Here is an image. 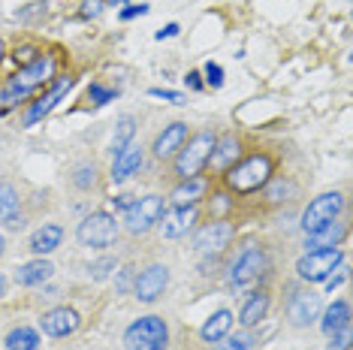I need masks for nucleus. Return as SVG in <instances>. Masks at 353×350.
<instances>
[{"mask_svg": "<svg viewBox=\"0 0 353 350\" xmlns=\"http://www.w3.org/2000/svg\"><path fill=\"white\" fill-rule=\"evenodd\" d=\"M21 196L12 185H0V224H10L12 218H19Z\"/></svg>", "mask_w": 353, "mask_h": 350, "instance_id": "nucleus-29", "label": "nucleus"}, {"mask_svg": "<svg viewBox=\"0 0 353 350\" xmlns=\"http://www.w3.org/2000/svg\"><path fill=\"white\" fill-rule=\"evenodd\" d=\"M272 175H275V161H272L266 151H254V154H248V157H239V161L223 172V185L236 196H251L269 185Z\"/></svg>", "mask_w": 353, "mask_h": 350, "instance_id": "nucleus-1", "label": "nucleus"}, {"mask_svg": "<svg viewBox=\"0 0 353 350\" xmlns=\"http://www.w3.org/2000/svg\"><path fill=\"white\" fill-rule=\"evenodd\" d=\"M94 185H97V166L94 163H82L73 169V187L79 190H91Z\"/></svg>", "mask_w": 353, "mask_h": 350, "instance_id": "nucleus-31", "label": "nucleus"}, {"mask_svg": "<svg viewBox=\"0 0 353 350\" xmlns=\"http://www.w3.org/2000/svg\"><path fill=\"white\" fill-rule=\"evenodd\" d=\"M232 238H236V224L227 218H218V220H208V224L196 229L194 248L203 254V257H214V254H223L230 248Z\"/></svg>", "mask_w": 353, "mask_h": 350, "instance_id": "nucleus-10", "label": "nucleus"}, {"mask_svg": "<svg viewBox=\"0 0 353 350\" xmlns=\"http://www.w3.org/2000/svg\"><path fill=\"white\" fill-rule=\"evenodd\" d=\"M347 238V224L341 220H329L320 229L305 236V251H323V248H341V242Z\"/></svg>", "mask_w": 353, "mask_h": 350, "instance_id": "nucleus-18", "label": "nucleus"}, {"mask_svg": "<svg viewBox=\"0 0 353 350\" xmlns=\"http://www.w3.org/2000/svg\"><path fill=\"white\" fill-rule=\"evenodd\" d=\"M3 54H6V45H3V39H0V61H3Z\"/></svg>", "mask_w": 353, "mask_h": 350, "instance_id": "nucleus-48", "label": "nucleus"}, {"mask_svg": "<svg viewBox=\"0 0 353 350\" xmlns=\"http://www.w3.org/2000/svg\"><path fill=\"white\" fill-rule=\"evenodd\" d=\"M184 142H188V124H184V121H172L170 127H163V130L154 136L151 154H154L157 161H170V157H175V151H179Z\"/></svg>", "mask_w": 353, "mask_h": 350, "instance_id": "nucleus-17", "label": "nucleus"}, {"mask_svg": "<svg viewBox=\"0 0 353 350\" xmlns=\"http://www.w3.org/2000/svg\"><path fill=\"white\" fill-rule=\"evenodd\" d=\"M179 30H181V28H179V25H175V21H172V25H166L163 30H157L154 37H157V39H170V37H175V34H179Z\"/></svg>", "mask_w": 353, "mask_h": 350, "instance_id": "nucleus-42", "label": "nucleus"}, {"mask_svg": "<svg viewBox=\"0 0 353 350\" xmlns=\"http://www.w3.org/2000/svg\"><path fill=\"white\" fill-rule=\"evenodd\" d=\"M94 278H97V281H100V278H106L109 272H106V269H115V260H103V262H94Z\"/></svg>", "mask_w": 353, "mask_h": 350, "instance_id": "nucleus-40", "label": "nucleus"}, {"mask_svg": "<svg viewBox=\"0 0 353 350\" xmlns=\"http://www.w3.org/2000/svg\"><path fill=\"white\" fill-rule=\"evenodd\" d=\"M350 341H353V332H350V323L339 329L335 336H329V350H350Z\"/></svg>", "mask_w": 353, "mask_h": 350, "instance_id": "nucleus-36", "label": "nucleus"}, {"mask_svg": "<svg viewBox=\"0 0 353 350\" xmlns=\"http://www.w3.org/2000/svg\"><path fill=\"white\" fill-rule=\"evenodd\" d=\"M214 142H218V136H214L212 130H199L196 136H188V142H184V145L175 151V157H172L175 175H179L181 181L203 175V169L208 166V161H212Z\"/></svg>", "mask_w": 353, "mask_h": 350, "instance_id": "nucleus-3", "label": "nucleus"}, {"mask_svg": "<svg viewBox=\"0 0 353 350\" xmlns=\"http://www.w3.org/2000/svg\"><path fill=\"white\" fill-rule=\"evenodd\" d=\"M3 293H6V278H3V272H0V299H3Z\"/></svg>", "mask_w": 353, "mask_h": 350, "instance_id": "nucleus-45", "label": "nucleus"}, {"mask_svg": "<svg viewBox=\"0 0 353 350\" xmlns=\"http://www.w3.org/2000/svg\"><path fill=\"white\" fill-rule=\"evenodd\" d=\"M344 212V194H339V190H326V194L314 196L308 205H305L302 218H299V227L302 233H314V229H320L323 224H329V220H339V214Z\"/></svg>", "mask_w": 353, "mask_h": 350, "instance_id": "nucleus-8", "label": "nucleus"}, {"mask_svg": "<svg viewBox=\"0 0 353 350\" xmlns=\"http://www.w3.org/2000/svg\"><path fill=\"white\" fill-rule=\"evenodd\" d=\"M54 275V266L46 257H37L25 262V266L15 269V284H21V287H39V284H46L49 278Z\"/></svg>", "mask_w": 353, "mask_h": 350, "instance_id": "nucleus-22", "label": "nucleus"}, {"mask_svg": "<svg viewBox=\"0 0 353 350\" xmlns=\"http://www.w3.org/2000/svg\"><path fill=\"white\" fill-rule=\"evenodd\" d=\"M232 320H236V317H232L230 308H218V311L199 326V338H203L205 344H218V341L232 329Z\"/></svg>", "mask_w": 353, "mask_h": 350, "instance_id": "nucleus-24", "label": "nucleus"}, {"mask_svg": "<svg viewBox=\"0 0 353 350\" xmlns=\"http://www.w3.org/2000/svg\"><path fill=\"white\" fill-rule=\"evenodd\" d=\"M170 287V269L163 262H151L148 269H142L133 281V296L139 302H157Z\"/></svg>", "mask_w": 353, "mask_h": 350, "instance_id": "nucleus-11", "label": "nucleus"}, {"mask_svg": "<svg viewBox=\"0 0 353 350\" xmlns=\"http://www.w3.org/2000/svg\"><path fill=\"white\" fill-rule=\"evenodd\" d=\"M296 196V185L290 178H278V175H272L269 185H266V200L272 205H281V203H290Z\"/></svg>", "mask_w": 353, "mask_h": 350, "instance_id": "nucleus-27", "label": "nucleus"}, {"mask_svg": "<svg viewBox=\"0 0 353 350\" xmlns=\"http://www.w3.org/2000/svg\"><path fill=\"white\" fill-rule=\"evenodd\" d=\"M157 224L163 238H184L199 224V209L196 205H172V209H163Z\"/></svg>", "mask_w": 353, "mask_h": 350, "instance_id": "nucleus-13", "label": "nucleus"}, {"mask_svg": "<svg viewBox=\"0 0 353 350\" xmlns=\"http://www.w3.org/2000/svg\"><path fill=\"white\" fill-rule=\"evenodd\" d=\"M118 233H121V224L109 212H91L76 227V238L85 248H109V245L118 242Z\"/></svg>", "mask_w": 353, "mask_h": 350, "instance_id": "nucleus-6", "label": "nucleus"}, {"mask_svg": "<svg viewBox=\"0 0 353 350\" xmlns=\"http://www.w3.org/2000/svg\"><path fill=\"white\" fill-rule=\"evenodd\" d=\"M70 88H73V76H58V79H54V82L49 85V91H46L43 97H37V100L28 106V112H25V127H34V124L43 121V118L49 115L63 97H67Z\"/></svg>", "mask_w": 353, "mask_h": 350, "instance_id": "nucleus-12", "label": "nucleus"}, {"mask_svg": "<svg viewBox=\"0 0 353 350\" xmlns=\"http://www.w3.org/2000/svg\"><path fill=\"white\" fill-rule=\"evenodd\" d=\"M130 275H133V269L124 266V269H121V278H118V290H121V293L127 290V284H130Z\"/></svg>", "mask_w": 353, "mask_h": 350, "instance_id": "nucleus-43", "label": "nucleus"}, {"mask_svg": "<svg viewBox=\"0 0 353 350\" xmlns=\"http://www.w3.org/2000/svg\"><path fill=\"white\" fill-rule=\"evenodd\" d=\"M63 242V227L61 224H43L37 229L34 236H30V254L34 257H49L61 248Z\"/></svg>", "mask_w": 353, "mask_h": 350, "instance_id": "nucleus-21", "label": "nucleus"}, {"mask_svg": "<svg viewBox=\"0 0 353 350\" xmlns=\"http://www.w3.org/2000/svg\"><path fill=\"white\" fill-rule=\"evenodd\" d=\"M347 323H350V305L344 299H335L326 311H320V329H323V336H335Z\"/></svg>", "mask_w": 353, "mask_h": 350, "instance_id": "nucleus-25", "label": "nucleus"}, {"mask_svg": "<svg viewBox=\"0 0 353 350\" xmlns=\"http://www.w3.org/2000/svg\"><path fill=\"white\" fill-rule=\"evenodd\" d=\"M170 326L160 314H145L124 329V350H166Z\"/></svg>", "mask_w": 353, "mask_h": 350, "instance_id": "nucleus-4", "label": "nucleus"}, {"mask_svg": "<svg viewBox=\"0 0 353 350\" xmlns=\"http://www.w3.org/2000/svg\"><path fill=\"white\" fill-rule=\"evenodd\" d=\"M344 260L341 248H323V251H305L299 260H296V275L302 278L305 284H323L329 275L335 272V266Z\"/></svg>", "mask_w": 353, "mask_h": 350, "instance_id": "nucleus-7", "label": "nucleus"}, {"mask_svg": "<svg viewBox=\"0 0 353 350\" xmlns=\"http://www.w3.org/2000/svg\"><path fill=\"white\" fill-rule=\"evenodd\" d=\"M130 203H133V196H115V200H112V205H115V209H130Z\"/></svg>", "mask_w": 353, "mask_h": 350, "instance_id": "nucleus-44", "label": "nucleus"}, {"mask_svg": "<svg viewBox=\"0 0 353 350\" xmlns=\"http://www.w3.org/2000/svg\"><path fill=\"white\" fill-rule=\"evenodd\" d=\"M266 269H269L266 248H263V245H256V242H248L245 248L232 257L227 281H230V287H248V284L260 281V278L266 275Z\"/></svg>", "mask_w": 353, "mask_h": 350, "instance_id": "nucleus-5", "label": "nucleus"}, {"mask_svg": "<svg viewBox=\"0 0 353 350\" xmlns=\"http://www.w3.org/2000/svg\"><path fill=\"white\" fill-rule=\"evenodd\" d=\"M256 347V336L251 329H239V332H227L218 344H214V350H254Z\"/></svg>", "mask_w": 353, "mask_h": 350, "instance_id": "nucleus-28", "label": "nucleus"}, {"mask_svg": "<svg viewBox=\"0 0 353 350\" xmlns=\"http://www.w3.org/2000/svg\"><path fill=\"white\" fill-rule=\"evenodd\" d=\"M39 54L43 52H39L37 45H19V49L12 52V58H15V63H19V70H21V67H28V63H34Z\"/></svg>", "mask_w": 353, "mask_h": 350, "instance_id": "nucleus-34", "label": "nucleus"}, {"mask_svg": "<svg viewBox=\"0 0 353 350\" xmlns=\"http://www.w3.org/2000/svg\"><path fill=\"white\" fill-rule=\"evenodd\" d=\"M106 10V0H85L82 3V19H97Z\"/></svg>", "mask_w": 353, "mask_h": 350, "instance_id": "nucleus-38", "label": "nucleus"}, {"mask_svg": "<svg viewBox=\"0 0 353 350\" xmlns=\"http://www.w3.org/2000/svg\"><path fill=\"white\" fill-rule=\"evenodd\" d=\"M145 12H148L145 3H130L127 10H121L118 15H121V21H133V19H139V15H145Z\"/></svg>", "mask_w": 353, "mask_h": 350, "instance_id": "nucleus-39", "label": "nucleus"}, {"mask_svg": "<svg viewBox=\"0 0 353 350\" xmlns=\"http://www.w3.org/2000/svg\"><path fill=\"white\" fill-rule=\"evenodd\" d=\"M239 157H242V142L232 136V133H227V136H218V142H214V151H212L208 166H212L214 172H227Z\"/></svg>", "mask_w": 353, "mask_h": 350, "instance_id": "nucleus-20", "label": "nucleus"}, {"mask_svg": "<svg viewBox=\"0 0 353 350\" xmlns=\"http://www.w3.org/2000/svg\"><path fill=\"white\" fill-rule=\"evenodd\" d=\"M79 326H82V314L70 305H58L39 317V329L49 338H67V336H73Z\"/></svg>", "mask_w": 353, "mask_h": 350, "instance_id": "nucleus-15", "label": "nucleus"}, {"mask_svg": "<svg viewBox=\"0 0 353 350\" xmlns=\"http://www.w3.org/2000/svg\"><path fill=\"white\" fill-rule=\"evenodd\" d=\"M269 308H272L269 290H254L251 296L245 299L242 311H239V323H242V329H254L256 323H263L269 317Z\"/></svg>", "mask_w": 353, "mask_h": 350, "instance_id": "nucleus-19", "label": "nucleus"}, {"mask_svg": "<svg viewBox=\"0 0 353 350\" xmlns=\"http://www.w3.org/2000/svg\"><path fill=\"white\" fill-rule=\"evenodd\" d=\"M54 70H58V58L54 54H39L34 63L21 67L10 82L0 88V103L15 106V103L30 97V91H37V88H49L54 82Z\"/></svg>", "mask_w": 353, "mask_h": 350, "instance_id": "nucleus-2", "label": "nucleus"}, {"mask_svg": "<svg viewBox=\"0 0 353 350\" xmlns=\"http://www.w3.org/2000/svg\"><path fill=\"white\" fill-rule=\"evenodd\" d=\"M142 163H145V148H142L139 142H130V145L121 148V151L115 154V161H112V172H109V178L115 181V185H121V181L133 178V175L142 169Z\"/></svg>", "mask_w": 353, "mask_h": 350, "instance_id": "nucleus-16", "label": "nucleus"}, {"mask_svg": "<svg viewBox=\"0 0 353 350\" xmlns=\"http://www.w3.org/2000/svg\"><path fill=\"white\" fill-rule=\"evenodd\" d=\"M205 190H208V178H205V175H196V178H184V181H179V185L172 187L170 203H172V205H196V203L205 196Z\"/></svg>", "mask_w": 353, "mask_h": 350, "instance_id": "nucleus-23", "label": "nucleus"}, {"mask_svg": "<svg viewBox=\"0 0 353 350\" xmlns=\"http://www.w3.org/2000/svg\"><path fill=\"white\" fill-rule=\"evenodd\" d=\"M166 209V200L160 194H148V196H139V200L130 203V209L124 212V229L133 236H142L148 233L151 227H157L160 214Z\"/></svg>", "mask_w": 353, "mask_h": 350, "instance_id": "nucleus-9", "label": "nucleus"}, {"mask_svg": "<svg viewBox=\"0 0 353 350\" xmlns=\"http://www.w3.org/2000/svg\"><path fill=\"white\" fill-rule=\"evenodd\" d=\"M151 97H157V100H166V103H175V106H184L188 103V97H184L181 91H170V88H151Z\"/></svg>", "mask_w": 353, "mask_h": 350, "instance_id": "nucleus-37", "label": "nucleus"}, {"mask_svg": "<svg viewBox=\"0 0 353 350\" xmlns=\"http://www.w3.org/2000/svg\"><path fill=\"white\" fill-rule=\"evenodd\" d=\"M203 76H205L208 88H221L223 85V67H221V63H214V61H208L203 67Z\"/></svg>", "mask_w": 353, "mask_h": 350, "instance_id": "nucleus-35", "label": "nucleus"}, {"mask_svg": "<svg viewBox=\"0 0 353 350\" xmlns=\"http://www.w3.org/2000/svg\"><path fill=\"white\" fill-rule=\"evenodd\" d=\"M133 136H136V118L133 115H121L115 121V136H112V151H121V148H127L133 142Z\"/></svg>", "mask_w": 353, "mask_h": 350, "instance_id": "nucleus-30", "label": "nucleus"}, {"mask_svg": "<svg viewBox=\"0 0 353 350\" xmlns=\"http://www.w3.org/2000/svg\"><path fill=\"white\" fill-rule=\"evenodd\" d=\"M184 82H188V88H194V91H203L205 88V82H203V73H188V79H184Z\"/></svg>", "mask_w": 353, "mask_h": 350, "instance_id": "nucleus-41", "label": "nucleus"}, {"mask_svg": "<svg viewBox=\"0 0 353 350\" xmlns=\"http://www.w3.org/2000/svg\"><path fill=\"white\" fill-rule=\"evenodd\" d=\"M88 100H91L94 106H106V103L115 100V91H112V88H103L100 82H94L88 88Z\"/></svg>", "mask_w": 353, "mask_h": 350, "instance_id": "nucleus-32", "label": "nucleus"}, {"mask_svg": "<svg viewBox=\"0 0 353 350\" xmlns=\"http://www.w3.org/2000/svg\"><path fill=\"white\" fill-rule=\"evenodd\" d=\"M3 251H6V238L0 236V257H3Z\"/></svg>", "mask_w": 353, "mask_h": 350, "instance_id": "nucleus-47", "label": "nucleus"}, {"mask_svg": "<svg viewBox=\"0 0 353 350\" xmlns=\"http://www.w3.org/2000/svg\"><path fill=\"white\" fill-rule=\"evenodd\" d=\"M347 278H350L347 260H341V262H339V266H335V272H332V275H329V278H326V281H323V287H326L329 293H332V290H339V287H341V284H344V281H347Z\"/></svg>", "mask_w": 353, "mask_h": 350, "instance_id": "nucleus-33", "label": "nucleus"}, {"mask_svg": "<svg viewBox=\"0 0 353 350\" xmlns=\"http://www.w3.org/2000/svg\"><path fill=\"white\" fill-rule=\"evenodd\" d=\"M130 0H109V6H127Z\"/></svg>", "mask_w": 353, "mask_h": 350, "instance_id": "nucleus-46", "label": "nucleus"}, {"mask_svg": "<svg viewBox=\"0 0 353 350\" xmlns=\"http://www.w3.org/2000/svg\"><path fill=\"white\" fill-rule=\"evenodd\" d=\"M3 344L6 350H39V332L30 329V326H15Z\"/></svg>", "mask_w": 353, "mask_h": 350, "instance_id": "nucleus-26", "label": "nucleus"}, {"mask_svg": "<svg viewBox=\"0 0 353 350\" xmlns=\"http://www.w3.org/2000/svg\"><path fill=\"white\" fill-rule=\"evenodd\" d=\"M320 311H323V302H320L314 290H296L290 302H287V320L299 326V329L320 320Z\"/></svg>", "mask_w": 353, "mask_h": 350, "instance_id": "nucleus-14", "label": "nucleus"}]
</instances>
